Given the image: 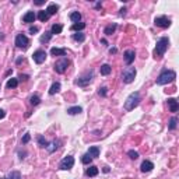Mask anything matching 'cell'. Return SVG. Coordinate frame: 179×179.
I'll return each instance as SVG.
<instances>
[{
    "label": "cell",
    "instance_id": "1",
    "mask_svg": "<svg viewBox=\"0 0 179 179\" xmlns=\"http://www.w3.org/2000/svg\"><path fill=\"white\" fill-rule=\"evenodd\" d=\"M168 46H169V39L166 38V37L158 39L157 46H155V49H154V57H155V59H161L162 56L165 55Z\"/></svg>",
    "mask_w": 179,
    "mask_h": 179
},
{
    "label": "cell",
    "instance_id": "2",
    "mask_svg": "<svg viewBox=\"0 0 179 179\" xmlns=\"http://www.w3.org/2000/svg\"><path fill=\"white\" fill-rule=\"evenodd\" d=\"M176 78V73L174 70H164V72L158 76L157 78V84L158 85H165V84H169L172 81Z\"/></svg>",
    "mask_w": 179,
    "mask_h": 179
},
{
    "label": "cell",
    "instance_id": "3",
    "mask_svg": "<svg viewBox=\"0 0 179 179\" xmlns=\"http://www.w3.org/2000/svg\"><path fill=\"white\" fill-rule=\"evenodd\" d=\"M139 104H140V94L139 92H132L125 101V109L126 111H133Z\"/></svg>",
    "mask_w": 179,
    "mask_h": 179
},
{
    "label": "cell",
    "instance_id": "4",
    "mask_svg": "<svg viewBox=\"0 0 179 179\" xmlns=\"http://www.w3.org/2000/svg\"><path fill=\"white\" fill-rule=\"evenodd\" d=\"M136 74H137L136 69L132 67V66H129V67H126L123 70V73H122V80H123V83H126V84H130V83L134 81Z\"/></svg>",
    "mask_w": 179,
    "mask_h": 179
},
{
    "label": "cell",
    "instance_id": "5",
    "mask_svg": "<svg viewBox=\"0 0 179 179\" xmlns=\"http://www.w3.org/2000/svg\"><path fill=\"white\" fill-rule=\"evenodd\" d=\"M92 77H94V72H92V70H90V72L84 73L83 76H80L78 78H77V80H76V84L80 85V87H85L87 84H90V83H91Z\"/></svg>",
    "mask_w": 179,
    "mask_h": 179
},
{
    "label": "cell",
    "instance_id": "6",
    "mask_svg": "<svg viewBox=\"0 0 179 179\" xmlns=\"http://www.w3.org/2000/svg\"><path fill=\"white\" fill-rule=\"evenodd\" d=\"M16 46L20 48V49H27L30 46V39L27 38L24 34H18L16 37Z\"/></svg>",
    "mask_w": 179,
    "mask_h": 179
},
{
    "label": "cell",
    "instance_id": "7",
    "mask_svg": "<svg viewBox=\"0 0 179 179\" xmlns=\"http://www.w3.org/2000/svg\"><path fill=\"white\" fill-rule=\"evenodd\" d=\"M69 64H70V62H69V59H66V57L57 60V62H56V64H55V72L59 73V74H62V73H64L66 70H67Z\"/></svg>",
    "mask_w": 179,
    "mask_h": 179
},
{
    "label": "cell",
    "instance_id": "8",
    "mask_svg": "<svg viewBox=\"0 0 179 179\" xmlns=\"http://www.w3.org/2000/svg\"><path fill=\"white\" fill-rule=\"evenodd\" d=\"M73 165H74V158H73L72 155H67V157H64L63 160L60 161L59 168L63 171H69L73 168Z\"/></svg>",
    "mask_w": 179,
    "mask_h": 179
},
{
    "label": "cell",
    "instance_id": "9",
    "mask_svg": "<svg viewBox=\"0 0 179 179\" xmlns=\"http://www.w3.org/2000/svg\"><path fill=\"white\" fill-rule=\"evenodd\" d=\"M154 24L157 27H161V28H168L171 25V20L165 16H161V17H157L154 20Z\"/></svg>",
    "mask_w": 179,
    "mask_h": 179
},
{
    "label": "cell",
    "instance_id": "10",
    "mask_svg": "<svg viewBox=\"0 0 179 179\" xmlns=\"http://www.w3.org/2000/svg\"><path fill=\"white\" fill-rule=\"evenodd\" d=\"M32 57H34V62H35V63L41 64V63H43V62H45V59H46V52L42 51V49H39V51L34 52Z\"/></svg>",
    "mask_w": 179,
    "mask_h": 179
},
{
    "label": "cell",
    "instance_id": "11",
    "mask_svg": "<svg viewBox=\"0 0 179 179\" xmlns=\"http://www.w3.org/2000/svg\"><path fill=\"white\" fill-rule=\"evenodd\" d=\"M134 57H136V53H134V51L129 49V51L125 52V62H126V64H129V66H130V64L133 63Z\"/></svg>",
    "mask_w": 179,
    "mask_h": 179
},
{
    "label": "cell",
    "instance_id": "12",
    "mask_svg": "<svg viewBox=\"0 0 179 179\" xmlns=\"http://www.w3.org/2000/svg\"><path fill=\"white\" fill-rule=\"evenodd\" d=\"M35 18H37V16H35L34 11H28V13H25L22 16V21L27 22V24H30V22L35 21Z\"/></svg>",
    "mask_w": 179,
    "mask_h": 179
},
{
    "label": "cell",
    "instance_id": "13",
    "mask_svg": "<svg viewBox=\"0 0 179 179\" xmlns=\"http://www.w3.org/2000/svg\"><path fill=\"white\" fill-rule=\"evenodd\" d=\"M153 168H154V164L151 161H143L140 165L141 172H150V171H153Z\"/></svg>",
    "mask_w": 179,
    "mask_h": 179
},
{
    "label": "cell",
    "instance_id": "14",
    "mask_svg": "<svg viewBox=\"0 0 179 179\" xmlns=\"http://www.w3.org/2000/svg\"><path fill=\"white\" fill-rule=\"evenodd\" d=\"M168 107H169V111L175 113V112H178V109H179V104L175 98H169L168 99Z\"/></svg>",
    "mask_w": 179,
    "mask_h": 179
},
{
    "label": "cell",
    "instance_id": "15",
    "mask_svg": "<svg viewBox=\"0 0 179 179\" xmlns=\"http://www.w3.org/2000/svg\"><path fill=\"white\" fill-rule=\"evenodd\" d=\"M51 55L52 56H66V49L64 48H52Z\"/></svg>",
    "mask_w": 179,
    "mask_h": 179
},
{
    "label": "cell",
    "instance_id": "16",
    "mask_svg": "<svg viewBox=\"0 0 179 179\" xmlns=\"http://www.w3.org/2000/svg\"><path fill=\"white\" fill-rule=\"evenodd\" d=\"M57 10H59V6L55 4V3H52V4L48 6V9H46V13L49 14V16H53V14L57 13Z\"/></svg>",
    "mask_w": 179,
    "mask_h": 179
},
{
    "label": "cell",
    "instance_id": "17",
    "mask_svg": "<svg viewBox=\"0 0 179 179\" xmlns=\"http://www.w3.org/2000/svg\"><path fill=\"white\" fill-rule=\"evenodd\" d=\"M98 168L97 166H94V165H91L90 168H87V171H85V174L88 175V176H97L98 175Z\"/></svg>",
    "mask_w": 179,
    "mask_h": 179
},
{
    "label": "cell",
    "instance_id": "18",
    "mask_svg": "<svg viewBox=\"0 0 179 179\" xmlns=\"http://www.w3.org/2000/svg\"><path fill=\"white\" fill-rule=\"evenodd\" d=\"M57 147H59V141H57V140H53L52 143H49V144L46 145V150L49 151V153H53L55 150H57Z\"/></svg>",
    "mask_w": 179,
    "mask_h": 179
},
{
    "label": "cell",
    "instance_id": "19",
    "mask_svg": "<svg viewBox=\"0 0 179 179\" xmlns=\"http://www.w3.org/2000/svg\"><path fill=\"white\" fill-rule=\"evenodd\" d=\"M59 91H60V83H53V84H52V87L49 88V94L55 95V94H57Z\"/></svg>",
    "mask_w": 179,
    "mask_h": 179
},
{
    "label": "cell",
    "instance_id": "20",
    "mask_svg": "<svg viewBox=\"0 0 179 179\" xmlns=\"http://www.w3.org/2000/svg\"><path fill=\"white\" fill-rule=\"evenodd\" d=\"M83 112V108L81 107H72L67 109V113L69 115H78V113H81Z\"/></svg>",
    "mask_w": 179,
    "mask_h": 179
},
{
    "label": "cell",
    "instance_id": "21",
    "mask_svg": "<svg viewBox=\"0 0 179 179\" xmlns=\"http://www.w3.org/2000/svg\"><path fill=\"white\" fill-rule=\"evenodd\" d=\"M63 31V25H60V24H53L52 25V35H57V34H60Z\"/></svg>",
    "mask_w": 179,
    "mask_h": 179
},
{
    "label": "cell",
    "instance_id": "22",
    "mask_svg": "<svg viewBox=\"0 0 179 179\" xmlns=\"http://www.w3.org/2000/svg\"><path fill=\"white\" fill-rule=\"evenodd\" d=\"M87 154H90L91 158H97L99 155V148H98V147H90L88 153H87Z\"/></svg>",
    "mask_w": 179,
    "mask_h": 179
},
{
    "label": "cell",
    "instance_id": "23",
    "mask_svg": "<svg viewBox=\"0 0 179 179\" xmlns=\"http://www.w3.org/2000/svg\"><path fill=\"white\" fill-rule=\"evenodd\" d=\"M111 72H112V67L109 64H102L101 66V74L102 76H108V74H111Z\"/></svg>",
    "mask_w": 179,
    "mask_h": 179
},
{
    "label": "cell",
    "instance_id": "24",
    "mask_svg": "<svg viewBox=\"0 0 179 179\" xmlns=\"http://www.w3.org/2000/svg\"><path fill=\"white\" fill-rule=\"evenodd\" d=\"M70 20H72L74 24L76 22H80V20H81V14L78 13V11H73L72 14H70Z\"/></svg>",
    "mask_w": 179,
    "mask_h": 179
},
{
    "label": "cell",
    "instance_id": "25",
    "mask_svg": "<svg viewBox=\"0 0 179 179\" xmlns=\"http://www.w3.org/2000/svg\"><path fill=\"white\" fill-rule=\"evenodd\" d=\"M51 38H52V32H51V31H48V32H45V34L39 38V41H41L42 43H46V42L51 41Z\"/></svg>",
    "mask_w": 179,
    "mask_h": 179
},
{
    "label": "cell",
    "instance_id": "26",
    "mask_svg": "<svg viewBox=\"0 0 179 179\" xmlns=\"http://www.w3.org/2000/svg\"><path fill=\"white\" fill-rule=\"evenodd\" d=\"M49 17H51V16L46 13V10H43V11H39V13H38V18H39V20H41L42 22L48 21V20H49Z\"/></svg>",
    "mask_w": 179,
    "mask_h": 179
},
{
    "label": "cell",
    "instance_id": "27",
    "mask_svg": "<svg viewBox=\"0 0 179 179\" xmlns=\"http://www.w3.org/2000/svg\"><path fill=\"white\" fill-rule=\"evenodd\" d=\"M115 30H116V24H109V25L105 28V31H104V32H105L107 35H112L113 32H115Z\"/></svg>",
    "mask_w": 179,
    "mask_h": 179
},
{
    "label": "cell",
    "instance_id": "28",
    "mask_svg": "<svg viewBox=\"0 0 179 179\" xmlns=\"http://www.w3.org/2000/svg\"><path fill=\"white\" fill-rule=\"evenodd\" d=\"M73 39H74V41H77V42H84L85 35L81 34V32H77V34H73Z\"/></svg>",
    "mask_w": 179,
    "mask_h": 179
},
{
    "label": "cell",
    "instance_id": "29",
    "mask_svg": "<svg viewBox=\"0 0 179 179\" xmlns=\"http://www.w3.org/2000/svg\"><path fill=\"white\" fill-rule=\"evenodd\" d=\"M85 28V24L84 22H76V24H73L72 25V30L73 31H81Z\"/></svg>",
    "mask_w": 179,
    "mask_h": 179
},
{
    "label": "cell",
    "instance_id": "30",
    "mask_svg": "<svg viewBox=\"0 0 179 179\" xmlns=\"http://www.w3.org/2000/svg\"><path fill=\"white\" fill-rule=\"evenodd\" d=\"M17 85H18L17 78H10V80L7 81V88H16Z\"/></svg>",
    "mask_w": 179,
    "mask_h": 179
},
{
    "label": "cell",
    "instance_id": "31",
    "mask_svg": "<svg viewBox=\"0 0 179 179\" xmlns=\"http://www.w3.org/2000/svg\"><path fill=\"white\" fill-rule=\"evenodd\" d=\"M7 179H22V178H21V174H20L18 171H13V172L9 174V178Z\"/></svg>",
    "mask_w": 179,
    "mask_h": 179
},
{
    "label": "cell",
    "instance_id": "32",
    "mask_svg": "<svg viewBox=\"0 0 179 179\" xmlns=\"http://www.w3.org/2000/svg\"><path fill=\"white\" fill-rule=\"evenodd\" d=\"M176 123H178V119H176V116H174V118H171L169 120V130H175L176 129Z\"/></svg>",
    "mask_w": 179,
    "mask_h": 179
},
{
    "label": "cell",
    "instance_id": "33",
    "mask_svg": "<svg viewBox=\"0 0 179 179\" xmlns=\"http://www.w3.org/2000/svg\"><path fill=\"white\" fill-rule=\"evenodd\" d=\"M81 161H83V164H85V165H88V164H91V161H92V158H91V155H90V154H84V155L81 157Z\"/></svg>",
    "mask_w": 179,
    "mask_h": 179
},
{
    "label": "cell",
    "instance_id": "34",
    "mask_svg": "<svg viewBox=\"0 0 179 179\" xmlns=\"http://www.w3.org/2000/svg\"><path fill=\"white\" fill-rule=\"evenodd\" d=\"M39 102H41V98H39L37 94L32 95V97L30 98V104H31V105H34V107H35V105H38Z\"/></svg>",
    "mask_w": 179,
    "mask_h": 179
},
{
    "label": "cell",
    "instance_id": "35",
    "mask_svg": "<svg viewBox=\"0 0 179 179\" xmlns=\"http://www.w3.org/2000/svg\"><path fill=\"white\" fill-rule=\"evenodd\" d=\"M38 143H39L41 147H45V148H46V145L49 144V143L45 140V137H43V136H38Z\"/></svg>",
    "mask_w": 179,
    "mask_h": 179
},
{
    "label": "cell",
    "instance_id": "36",
    "mask_svg": "<svg viewBox=\"0 0 179 179\" xmlns=\"http://www.w3.org/2000/svg\"><path fill=\"white\" fill-rule=\"evenodd\" d=\"M129 157L132 158V160H137V158H139V153L134 151V150H130V151H129Z\"/></svg>",
    "mask_w": 179,
    "mask_h": 179
},
{
    "label": "cell",
    "instance_id": "37",
    "mask_svg": "<svg viewBox=\"0 0 179 179\" xmlns=\"http://www.w3.org/2000/svg\"><path fill=\"white\" fill-rule=\"evenodd\" d=\"M30 139H31L30 133H25V134H24V137H22L21 143H22V144H27V143H28V141H30Z\"/></svg>",
    "mask_w": 179,
    "mask_h": 179
},
{
    "label": "cell",
    "instance_id": "38",
    "mask_svg": "<svg viewBox=\"0 0 179 179\" xmlns=\"http://www.w3.org/2000/svg\"><path fill=\"white\" fill-rule=\"evenodd\" d=\"M38 31H39V28H38V27H35V25L30 27V34H32V35H34V34H37Z\"/></svg>",
    "mask_w": 179,
    "mask_h": 179
},
{
    "label": "cell",
    "instance_id": "39",
    "mask_svg": "<svg viewBox=\"0 0 179 179\" xmlns=\"http://www.w3.org/2000/svg\"><path fill=\"white\" fill-rule=\"evenodd\" d=\"M107 87H102V88H99V91H98V94L99 95H102V97H105L107 95Z\"/></svg>",
    "mask_w": 179,
    "mask_h": 179
},
{
    "label": "cell",
    "instance_id": "40",
    "mask_svg": "<svg viewBox=\"0 0 179 179\" xmlns=\"http://www.w3.org/2000/svg\"><path fill=\"white\" fill-rule=\"evenodd\" d=\"M27 80H28V76H27V74H20L18 81H27Z\"/></svg>",
    "mask_w": 179,
    "mask_h": 179
},
{
    "label": "cell",
    "instance_id": "41",
    "mask_svg": "<svg viewBox=\"0 0 179 179\" xmlns=\"http://www.w3.org/2000/svg\"><path fill=\"white\" fill-rule=\"evenodd\" d=\"M34 3H35V4H37V6H42L43 3H45V0H35Z\"/></svg>",
    "mask_w": 179,
    "mask_h": 179
},
{
    "label": "cell",
    "instance_id": "42",
    "mask_svg": "<svg viewBox=\"0 0 179 179\" xmlns=\"http://www.w3.org/2000/svg\"><path fill=\"white\" fill-rule=\"evenodd\" d=\"M4 116H6V112L3 111V109H0V119H3Z\"/></svg>",
    "mask_w": 179,
    "mask_h": 179
},
{
    "label": "cell",
    "instance_id": "43",
    "mask_svg": "<svg viewBox=\"0 0 179 179\" xmlns=\"http://www.w3.org/2000/svg\"><path fill=\"white\" fill-rule=\"evenodd\" d=\"M120 16H125V14H126V9H122V10H120Z\"/></svg>",
    "mask_w": 179,
    "mask_h": 179
},
{
    "label": "cell",
    "instance_id": "44",
    "mask_svg": "<svg viewBox=\"0 0 179 179\" xmlns=\"http://www.w3.org/2000/svg\"><path fill=\"white\" fill-rule=\"evenodd\" d=\"M109 52H111V53H116V49L115 48H112V49H109Z\"/></svg>",
    "mask_w": 179,
    "mask_h": 179
},
{
    "label": "cell",
    "instance_id": "45",
    "mask_svg": "<svg viewBox=\"0 0 179 179\" xmlns=\"http://www.w3.org/2000/svg\"><path fill=\"white\" fill-rule=\"evenodd\" d=\"M1 179H6V178H1Z\"/></svg>",
    "mask_w": 179,
    "mask_h": 179
}]
</instances>
